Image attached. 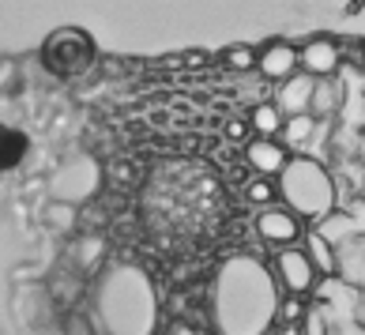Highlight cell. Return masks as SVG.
<instances>
[{
  "mask_svg": "<svg viewBox=\"0 0 365 335\" xmlns=\"http://www.w3.org/2000/svg\"><path fill=\"white\" fill-rule=\"evenodd\" d=\"M76 257H79V264H83V267H94V264H98V257H102V241L94 237V234H87L76 245Z\"/></svg>",
  "mask_w": 365,
  "mask_h": 335,
  "instance_id": "obj_21",
  "label": "cell"
},
{
  "mask_svg": "<svg viewBox=\"0 0 365 335\" xmlns=\"http://www.w3.org/2000/svg\"><path fill=\"white\" fill-rule=\"evenodd\" d=\"M94 309L106 335H155L158 328V298L140 267L117 264L106 267L94 287Z\"/></svg>",
  "mask_w": 365,
  "mask_h": 335,
  "instance_id": "obj_2",
  "label": "cell"
},
{
  "mask_svg": "<svg viewBox=\"0 0 365 335\" xmlns=\"http://www.w3.org/2000/svg\"><path fill=\"white\" fill-rule=\"evenodd\" d=\"M335 279L350 290H365V237H354L335 249Z\"/></svg>",
  "mask_w": 365,
  "mask_h": 335,
  "instance_id": "obj_13",
  "label": "cell"
},
{
  "mask_svg": "<svg viewBox=\"0 0 365 335\" xmlns=\"http://www.w3.org/2000/svg\"><path fill=\"white\" fill-rule=\"evenodd\" d=\"M339 68H343V46L331 34H313L297 46V72L302 76L324 83V79L339 76Z\"/></svg>",
  "mask_w": 365,
  "mask_h": 335,
  "instance_id": "obj_5",
  "label": "cell"
},
{
  "mask_svg": "<svg viewBox=\"0 0 365 335\" xmlns=\"http://www.w3.org/2000/svg\"><path fill=\"white\" fill-rule=\"evenodd\" d=\"M245 200L252 207H275V200H279V189H275V181H267V177H249L245 181Z\"/></svg>",
  "mask_w": 365,
  "mask_h": 335,
  "instance_id": "obj_18",
  "label": "cell"
},
{
  "mask_svg": "<svg viewBox=\"0 0 365 335\" xmlns=\"http://www.w3.org/2000/svg\"><path fill=\"white\" fill-rule=\"evenodd\" d=\"M313 91H317V79H309L297 72L294 79H287V83H279L275 91V105L282 117H309V110H313Z\"/></svg>",
  "mask_w": 365,
  "mask_h": 335,
  "instance_id": "obj_12",
  "label": "cell"
},
{
  "mask_svg": "<svg viewBox=\"0 0 365 335\" xmlns=\"http://www.w3.org/2000/svg\"><path fill=\"white\" fill-rule=\"evenodd\" d=\"M53 196H57V204H83L87 196H94L98 189V166L91 163V158H72V163H64L57 173H53L49 181Z\"/></svg>",
  "mask_w": 365,
  "mask_h": 335,
  "instance_id": "obj_6",
  "label": "cell"
},
{
  "mask_svg": "<svg viewBox=\"0 0 365 335\" xmlns=\"http://www.w3.org/2000/svg\"><path fill=\"white\" fill-rule=\"evenodd\" d=\"M272 279H275L279 294H290V298H309V294H317V287L324 283L302 245L275 252L272 257Z\"/></svg>",
  "mask_w": 365,
  "mask_h": 335,
  "instance_id": "obj_4",
  "label": "cell"
},
{
  "mask_svg": "<svg viewBox=\"0 0 365 335\" xmlns=\"http://www.w3.org/2000/svg\"><path fill=\"white\" fill-rule=\"evenodd\" d=\"M343 110V87L335 83V79H324V83H317L313 91V113L317 120H324V125H331V117H339Z\"/></svg>",
  "mask_w": 365,
  "mask_h": 335,
  "instance_id": "obj_17",
  "label": "cell"
},
{
  "mask_svg": "<svg viewBox=\"0 0 365 335\" xmlns=\"http://www.w3.org/2000/svg\"><path fill=\"white\" fill-rule=\"evenodd\" d=\"M256 72L272 83H287L297 76V46L287 38H272V42L256 46Z\"/></svg>",
  "mask_w": 365,
  "mask_h": 335,
  "instance_id": "obj_10",
  "label": "cell"
},
{
  "mask_svg": "<svg viewBox=\"0 0 365 335\" xmlns=\"http://www.w3.org/2000/svg\"><path fill=\"white\" fill-rule=\"evenodd\" d=\"M275 189H279V204L290 215H297L302 222H313V226L331 219L335 207H339L331 170L313 155H290L287 170L275 177Z\"/></svg>",
  "mask_w": 365,
  "mask_h": 335,
  "instance_id": "obj_3",
  "label": "cell"
},
{
  "mask_svg": "<svg viewBox=\"0 0 365 335\" xmlns=\"http://www.w3.org/2000/svg\"><path fill=\"white\" fill-rule=\"evenodd\" d=\"M317 234L324 241H331L335 249L346 245V241H354V237H365V200H358V196L343 200V204L335 207V215L317 226Z\"/></svg>",
  "mask_w": 365,
  "mask_h": 335,
  "instance_id": "obj_9",
  "label": "cell"
},
{
  "mask_svg": "<svg viewBox=\"0 0 365 335\" xmlns=\"http://www.w3.org/2000/svg\"><path fill=\"white\" fill-rule=\"evenodd\" d=\"M309 313V302L305 298H279V309H275V324H302Z\"/></svg>",
  "mask_w": 365,
  "mask_h": 335,
  "instance_id": "obj_20",
  "label": "cell"
},
{
  "mask_svg": "<svg viewBox=\"0 0 365 335\" xmlns=\"http://www.w3.org/2000/svg\"><path fill=\"white\" fill-rule=\"evenodd\" d=\"M245 163H249V170L256 173V177L275 181L279 173L287 170L290 151H287L279 140H249V143H245Z\"/></svg>",
  "mask_w": 365,
  "mask_h": 335,
  "instance_id": "obj_11",
  "label": "cell"
},
{
  "mask_svg": "<svg viewBox=\"0 0 365 335\" xmlns=\"http://www.w3.org/2000/svg\"><path fill=\"white\" fill-rule=\"evenodd\" d=\"M354 324L365 331V290L358 294V302H354Z\"/></svg>",
  "mask_w": 365,
  "mask_h": 335,
  "instance_id": "obj_25",
  "label": "cell"
},
{
  "mask_svg": "<svg viewBox=\"0 0 365 335\" xmlns=\"http://www.w3.org/2000/svg\"><path fill=\"white\" fill-rule=\"evenodd\" d=\"M358 200H365V181H361V192H358Z\"/></svg>",
  "mask_w": 365,
  "mask_h": 335,
  "instance_id": "obj_27",
  "label": "cell"
},
{
  "mask_svg": "<svg viewBox=\"0 0 365 335\" xmlns=\"http://www.w3.org/2000/svg\"><path fill=\"white\" fill-rule=\"evenodd\" d=\"M324 128H328V125H324V120H317L313 113H309V117H290L287 125H282L279 143L287 147V151H294V155H305Z\"/></svg>",
  "mask_w": 365,
  "mask_h": 335,
  "instance_id": "obj_14",
  "label": "cell"
},
{
  "mask_svg": "<svg viewBox=\"0 0 365 335\" xmlns=\"http://www.w3.org/2000/svg\"><path fill=\"white\" fill-rule=\"evenodd\" d=\"M42 57H46V64L57 76H79L91 64V57H94V46H91V38L87 34H79L76 31V38H72V49H64V42H61V34H53V38H46V46H42Z\"/></svg>",
  "mask_w": 365,
  "mask_h": 335,
  "instance_id": "obj_8",
  "label": "cell"
},
{
  "mask_svg": "<svg viewBox=\"0 0 365 335\" xmlns=\"http://www.w3.org/2000/svg\"><path fill=\"white\" fill-rule=\"evenodd\" d=\"M46 219H49L53 226H61V230H72V226H76V207H72V204H53V207L46 211Z\"/></svg>",
  "mask_w": 365,
  "mask_h": 335,
  "instance_id": "obj_22",
  "label": "cell"
},
{
  "mask_svg": "<svg viewBox=\"0 0 365 335\" xmlns=\"http://www.w3.org/2000/svg\"><path fill=\"white\" fill-rule=\"evenodd\" d=\"M256 237H260L264 245H275V252H279V249L302 245L305 230H302V219L290 215L282 204H275V207H264L260 215H256Z\"/></svg>",
  "mask_w": 365,
  "mask_h": 335,
  "instance_id": "obj_7",
  "label": "cell"
},
{
  "mask_svg": "<svg viewBox=\"0 0 365 335\" xmlns=\"http://www.w3.org/2000/svg\"><path fill=\"white\" fill-rule=\"evenodd\" d=\"M267 335H302V324H275Z\"/></svg>",
  "mask_w": 365,
  "mask_h": 335,
  "instance_id": "obj_26",
  "label": "cell"
},
{
  "mask_svg": "<svg viewBox=\"0 0 365 335\" xmlns=\"http://www.w3.org/2000/svg\"><path fill=\"white\" fill-rule=\"evenodd\" d=\"M68 335H94V331H91V320L79 316V313H72V316H68Z\"/></svg>",
  "mask_w": 365,
  "mask_h": 335,
  "instance_id": "obj_24",
  "label": "cell"
},
{
  "mask_svg": "<svg viewBox=\"0 0 365 335\" xmlns=\"http://www.w3.org/2000/svg\"><path fill=\"white\" fill-rule=\"evenodd\" d=\"M222 64H226L230 72H256V46H245V42L226 46Z\"/></svg>",
  "mask_w": 365,
  "mask_h": 335,
  "instance_id": "obj_19",
  "label": "cell"
},
{
  "mask_svg": "<svg viewBox=\"0 0 365 335\" xmlns=\"http://www.w3.org/2000/svg\"><path fill=\"white\" fill-rule=\"evenodd\" d=\"M302 249H305V257L313 260L320 279H335V245H331V241H324L317 230H309L302 237Z\"/></svg>",
  "mask_w": 365,
  "mask_h": 335,
  "instance_id": "obj_16",
  "label": "cell"
},
{
  "mask_svg": "<svg viewBox=\"0 0 365 335\" xmlns=\"http://www.w3.org/2000/svg\"><path fill=\"white\" fill-rule=\"evenodd\" d=\"M282 125H287V117L279 113L275 102H256L252 110H249L252 140H279L282 136Z\"/></svg>",
  "mask_w": 365,
  "mask_h": 335,
  "instance_id": "obj_15",
  "label": "cell"
},
{
  "mask_svg": "<svg viewBox=\"0 0 365 335\" xmlns=\"http://www.w3.org/2000/svg\"><path fill=\"white\" fill-rule=\"evenodd\" d=\"M279 287L252 257H234L215 279V328L222 335H267L275 328Z\"/></svg>",
  "mask_w": 365,
  "mask_h": 335,
  "instance_id": "obj_1",
  "label": "cell"
},
{
  "mask_svg": "<svg viewBox=\"0 0 365 335\" xmlns=\"http://www.w3.org/2000/svg\"><path fill=\"white\" fill-rule=\"evenodd\" d=\"M226 140H237V143H249L252 140V128H249V120H226Z\"/></svg>",
  "mask_w": 365,
  "mask_h": 335,
  "instance_id": "obj_23",
  "label": "cell"
}]
</instances>
